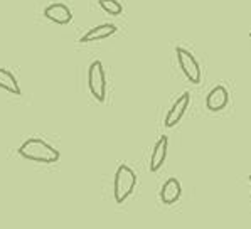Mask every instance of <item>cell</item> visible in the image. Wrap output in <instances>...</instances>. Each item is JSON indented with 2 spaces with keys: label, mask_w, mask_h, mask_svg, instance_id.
Listing matches in <instances>:
<instances>
[{
  "label": "cell",
  "mask_w": 251,
  "mask_h": 229,
  "mask_svg": "<svg viewBox=\"0 0 251 229\" xmlns=\"http://www.w3.org/2000/svg\"><path fill=\"white\" fill-rule=\"evenodd\" d=\"M19 155L27 160L39 162V164H56L61 158L59 150L44 142L42 138H29L19 147Z\"/></svg>",
  "instance_id": "cell-1"
},
{
  "label": "cell",
  "mask_w": 251,
  "mask_h": 229,
  "mask_svg": "<svg viewBox=\"0 0 251 229\" xmlns=\"http://www.w3.org/2000/svg\"><path fill=\"white\" fill-rule=\"evenodd\" d=\"M137 185V174L133 172L132 167L122 164L115 172L113 180V197L117 204H123L135 191Z\"/></svg>",
  "instance_id": "cell-2"
},
{
  "label": "cell",
  "mask_w": 251,
  "mask_h": 229,
  "mask_svg": "<svg viewBox=\"0 0 251 229\" xmlns=\"http://www.w3.org/2000/svg\"><path fill=\"white\" fill-rule=\"evenodd\" d=\"M88 88L96 102L106 100V75L101 61H93L88 69Z\"/></svg>",
  "instance_id": "cell-3"
},
{
  "label": "cell",
  "mask_w": 251,
  "mask_h": 229,
  "mask_svg": "<svg viewBox=\"0 0 251 229\" xmlns=\"http://www.w3.org/2000/svg\"><path fill=\"white\" fill-rule=\"evenodd\" d=\"M177 61H179V68L184 73V76L191 81L192 84H199L201 83V66L198 63L192 52H189L184 48H177Z\"/></svg>",
  "instance_id": "cell-4"
},
{
  "label": "cell",
  "mask_w": 251,
  "mask_h": 229,
  "mask_svg": "<svg viewBox=\"0 0 251 229\" xmlns=\"http://www.w3.org/2000/svg\"><path fill=\"white\" fill-rule=\"evenodd\" d=\"M189 103H191V95H189V93H184V95H180L179 98L176 100V103L172 104L171 110L165 115V122H164L165 128L176 127L177 123L184 118L185 111H187V108H189Z\"/></svg>",
  "instance_id": "cell-5"
},
{
  "label": "cell",
  "mask_w": 251,
  "mask_h": 229,
  "mask_svg": "<svg viewBox=\"0 0 251 229\" xmlns=\"http://www.w3.org/2000/svg\"><path fill=\"white\" fill-rule=\"evenodd\" d=\"M229 103V93H227L226 86L223 84H218L207 93L206 96V108L212 113H218V111L225 110Z\"/></svg>",
  "instance_id": "cell-6"
},
{
  "label": "cell",
  "mask_w": 251,
  "mask_h": 229,
  "mask_svg": "<svg viewBox=\"0 0 251 229\" xmlns=\"http://www.w3.org/2000/svg\"><path fill=\"white\" fill-rule=\"evenodd\" d=\"M44 17L59 25H66L73 21L71 10L64 3H51V5H48L44 9Z\"/></svg>",
  "instance_id": "cell-7"
},
{
  "label": "cell",
  "mask_w": 251,
  "mask_h": 229,
  "mask_svg": "<svg viewBox=\"0 0 251 229\" xmlns=\"http://www.w3.org/2000/svg\"><path fill=\"white\" fill-rule=\"evenodd\" d=\"M182 196V185L180 182L177 180L176 177H171L165 180V184L162 185L160 189V201L164 203L165 205H171V204H176L177 201L180 199Z\"/></svg>",
  "instance_id": "cell-8"
},
{
  "label": "cell",
  "mask_w": 251,
  "mask_h": 229,
  "mask_svg": "<svg viewBox=\"0 0 251 229\" xmlns=\"http://www.w3.org/2000/svg\"><path fill=\"white\" fill-rule=\"evenodd\" d=\"M167 150H169V138L165 135H162L155 145H153L152 157H150V170L152 172H157L164 165L165 158H167Z\"/></svg>",
  "instance_id": "cell-9"
},
{
  "label": "cell",
  "mask_w": 251,
  "mask_h": 229,
  "mask_svg": "<svg viewBox=\"0 0 251 229\" xmlns=\"http://www.w3.org/2000/svg\"><path fill=\"white\" fill-rule=\"evenodd\" d=\"M117 25L115 24H101V25H96L93 29L88 30L83 37L79 39V42L86 44V42H96V41H103V39L111 37L113 34H117Z\"/></svg>",
  "instance_id": "cell-10"
},
{
  "label": "cell",
  "mask_w": 251,
  "mask_h": 229,
  "mask_svg": "<svg viewBox=\"0 0 251 229\" xmlns=\"http://www.w3.org/2000/svg\"><path fill=\"white\" fill-rule=\"evenodd\" d=\"M0 88L5 89V91L10 93V95H15V96L22 95L17 79H15V76L9 71V69L0 68Z\"/></svg>",
  "instance_id": "cell-11"
},
{
  "label": "cell",
  "mask_w": 251,
  "mask_h": 229,
  "mask_svg": "<svg viewBox=\"0 0 251 229\" xmlns=\"http://www.w3.org/2000/svg\"><path fill=\"white\" fill-rule=\"evenodd\" d=\"M100 7L110 15H120L123 12V5L118 0H98Z\"/></svg>",
  "instance_id": "cell-12"
},
{
  "label": "cell",
  "mask_w": 251,
  "mask_h": 229,
  "mask_svg": "<svg viewBox=\"0 0 251 229\" xmlns=\"http://www.w3.org/2000/svg\"><path fill=\"white\" fill-rule=\"evenodd\" d=\"M250 185H251V176H250Z\"/></svg>",
  "instance_id": "cell-13"
},
{
  "label": "cell",
  "mask_w": 251,
  "mask_h": 229,
  "mask_svg": "<svg viewBox=\"0 0 251 229\" xmlns=\"http://www.w3.org/2000/svg\"><path fill=\"white\" fill-rule=\"evenodd\" d=\"M250 37H251V32H250Z\"/></svg>",
  "instance_id": "cell-14"
}]
</instances>
